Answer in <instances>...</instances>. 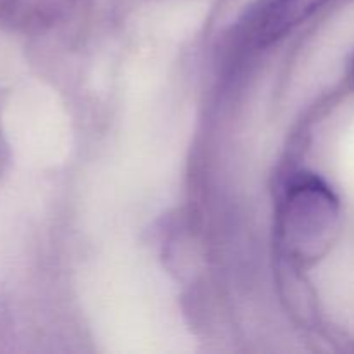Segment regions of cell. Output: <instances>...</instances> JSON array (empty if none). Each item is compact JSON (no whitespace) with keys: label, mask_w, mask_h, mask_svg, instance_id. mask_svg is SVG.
<instances>
[{"label":"cell","mask_w":354,"mask_h":354,"mask_svg":"<svg viewBox=\"0 0 354 354\" xmlns=\"http://www.w3.org/2000/svg\"><path fill=\"white\" fill-rule=\"evenodd\" d=\"M341 206L334 190L311 173L290 180L279 207V244L297 265L325 256L339 230Z\"/></svg>","instance_id":"6da1fadb"},{"label":"cell","mask_w":354,"mask_h":354,"mask_svg":"<svg viewBox=\"0 0 354 354\" xmlns=\"http://www.w3.org/2000/svg\"><path fill=\"white\" fill-rule=\"evenodd\" d=\"M328 0H272L259 23V40L272 44L313 16Z\"/></svg>","instance_id":"7a4b0ae2"}]
</instances>
